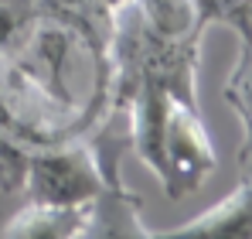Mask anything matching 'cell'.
Masks as SVG:
<instances>
[{
	"instance_id": "obj_1",
	"label": "cell",
	"mask_w": 252,
	"mask_h": 239,
	"mask_svg": "<svg viewBox=\"0 0 252 239\" xmlns=\"http://www.w3.org/2000/svg\"><path fill=\"white\" fill-rule=\"evenodd\" d=\"M89 130V110L62 103L24 76L10 58L0 55V133L21 147H41L82 137Z\"/></svg>"
},
{
	"instance_id": "obj_2",
	"label": "cell",
	"mask_w": 252,
	"mask_h": 239,
	"mask_svg": "<svg viewBox=\"0 0 252 239\" xmlns=\"http://www.w3.org/2000/svg\"><path fill=\"white\" fill-rule=\"evenodd\" d=\"M24 181L21 188L31 201H51V205H82L92 201L102 188V174L92 160V151L82 137L24 147Z\"/></svg>"
},
{
	"instance_id": "obj_3",
	"label": "cell",
	"mask_w": 252,
	"mask_h": 239,
	"mask_svg": "<svg viewBox=\"0 0 252 239\" xmlns=\"http://www.w3.org/2000/svg\"><path fill=\"white\" fill-rule=\"evenodd\" d=\"M215 147L201 123L194 103L170 96L164 120V144H160V185L167 199H184L201 188V181L215 171Z\"/></svg>"
},
{
	"instance_id": "obj_4",
	"label": "cell",
	"mask_w": 252,
	"mask_h": 239,
	"mask_svg": "<svg viewBox=\"0 0 252 239\" xmlns=\"http://www.w3.org/2000/svg\"><path fill=\"white\" fill-rule=\"evenodd\" d=\"M75 44H79V38L65 21H58L51 14H38V21L31 24L28 38L3 58H10L24 76H31L41 89L58 96L62 103L79 106L75 96L68 92V58H72Z\"/></svg>"
},
{
	"instance_id": "obj_5",
	"label": "cell",
	"mask_w": 252,
	"mask_h": 239,
	"mask_svg": "<svg viewBox=\"0 0 252 239\" xmlns=\"http://www.w3.org/2000/svg\"><path fill=\"white\" fill-rule=\"evenodd\" d=\"M89 205H51V201H28L0 233L3 236H48V239H68V236H85L89 222Z\"/></svg>"
},
{
	"instance_id": "obj_6",
	"label": "cell",
	"mask_w": 252,
	"mask_h": 239,
	"mask_svg": "<svg viewBox=\"0 0 252 239\" xmlns=\"http://www.w3.org/2000/svg\"><path fill=\"white\" fill-rule=\"evenodd\" d=\"M174 236H184V233H221V236H252V185L242 181L232 195L205 208L201 215L181 222L170 229Z\"/></svg>"
},
{
	"instance_id": "obj_7",
	"label": "cell",
	"mask_w": 252,
	"mask_h": 239,
	"mask_svg": "<svg viewBox=\"0 0 252 239\" xmlns=\"http://www.w3.org/2000/svg\"><path fill=\"white\" fill-rule=\"evenodd\" d=\"M225 103L242 120V147L239 151H249L252 147V44L249 41H242L239 62H235L232 76L225 82Z\"/></svg>"
},
{
	"instance_id": "obj_8",
	"label": "cell",
	"mask_w": 252,
	"mask_h": 239,
	"mask_svg": "<svg viewBox=\"0 0 252 239\" xmlns=\"http://www.w3.org/2000/svg\"><path fill=\"white\" fill-rule=\"evenodd\" d=\"M194 7V21L208 31L211 24H225L232 28L239 41H249L252 28H249V7L252 0H191Z\"/></svg>"
},
{
	"instance_id": "obj_9",
	"label": "cell",
	"mask_w": 252,
	"mask_h": 239,
	"mask_svg": "<svg viewBox=\"0 0 252 239\" xmlns=\"http://www.w3.org/2000/svg\"><path fill=\"white\" fill-rule=\"evenodd\" d=\"M38 3L31 0H0V55H10L28 38L31 24L38 21Z\"/></svg>"
},
{
	"instance_id": "obj_10",
	"label": "cell",
	"mask_w": 252,
	"mask_h": 239,
	"mask_svg": "<svg viewBox=\"0 0 252 239\" xmlns=\"http://www.w3.org/2000/svg\"><path fill=\"white\" fill-rule=\"evenodd\" d=\"M24 158H28V151L0 133V188L3 192H17L21 188V181H24Z\"/></svg>"
},
{
	"instance_id": "obj_11",
	"label": "cell",
	"mask_w": 252,
	"mask_h": 239,
	"mask_svg": "<svg viewBox=\"0 0 252 239\" xmlns=\"http://www.w3.org/2000/svg\"><path fill=\"white\" fill-rule=\"evenodd\" d=\"M239 174H242V181L252 185V147L249 151H239Z\"/></svg>"
},
{
	"instance_id": "obj_12",
	"label": "cell",
	"mask_w": 252,
	"mask_h": 239,
	"mask_svg": "<svg viewBox=\"0 0 252 239\" xmlns=\"http://www.w3.org/2000/svg\"><path fill=\"white\" fill-rule=\"evenodd\" d=\"M99 3H106V7H109V10H113V7H116V3H120V0H99Z\"/></svg>"
},
{
	"instance_id": "obj_13",
	"label": "cell",
	"mask_w": 252,
	"mask_h": 239,
	"mask_svg": "<svg viewBox=\"0 0 252 239\" xmlns=\"http://www.w3.org/2000/svg\"><path fill=\"white\" fill-rule=\"evenodd\" d=\"M249 28H252V7H249ZM249 44H252V35H249Z\"/></svg>"
},
{
	"instance_id": "obj_14",
	"label": "cell",
	"mask_w": 252,
	"mask_h": 239,
	"mask_svg": "<svg viewBox=\"0 0 252 239\" xmlns=\"http://www.w3.org/2000/svg\"><path fill=\"white\" fill-rule=\"evenodd\" d=\"M31 3H38V0H31Z\"/></svg>"
}]
</instances>
